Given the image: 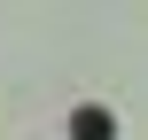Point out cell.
<instances>
[{
	"label": "cell",
	"instance_id": "cell-1",
	"mask_svg": "<svg viewBox=\"0 0 148 140\" xmlns=\"http://www.w3.org/2000/svg\"><path fill=\"white\" fill-rule=\"evenodd\" d=\"M70 140H109V109H78L70 117Z\"/></svg>",
	"mask_w": 148,
	"mask_h": 140
}]
</instances>
